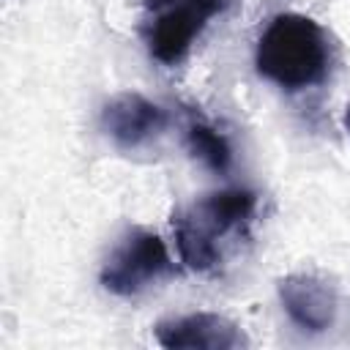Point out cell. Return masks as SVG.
I'll return each instance as SVG.
<instances>
[{
    "label": "cell",
    "instance_id": "cell-1",
    "mask_svg": "<svg viewBox=\"0 0 350 350\" xmlns=\"http://www.w3.org/2000/svg\"><path fill=\"white\" fill-rule=\"evenodd\" d=\"M331 41L328 33L306 14H276L254 49L257 74L282 90H306L323 85L331 74Z\"/></svg>",
    "mask_w": 350,
    "mask_h": 350
},
{
    "label": "cell",
    "instance_id": "cell-2",
    "mask_svg": "<svg viewBox=\"0 0 350 350\" xmlns=\"http://www.w3.org/2000/svg\"><path fill=\"white\" fill-rule=\"evenodd\" d=\"M257 211V194L252 189H221L200 197L189 208L172 216L175 246L180 262L197 273H208L221 265V241L246 232Z\"/></svg>",
    "mask_w": 350,
    "mask_h": 350
},
{
    "label": "cell",
    "instance_id": "cell-3",
    "mask_svg": "<svg viewBox=\"0 0 350 350\" xmlns=\"http://www.w3.org/2000/svg\"><path fill=\"white\" fill-rule=\"evenodd\" d=\"M230 3L232 0H145L139 33L148 55L161 66H178L211 19L224 14Z\"/></svg>",
    "mask_w": 350,
    "mask_h": 350
},
{
    "label": "cell",
    "instance_id": "cell-4",
    "mask_svg": "<svg viewBox=\"0 0 350 350\" xmlns=\"http://www.w3.org/2000/svg\"><path fill=\"white\" fill-rule=\"evenodd\" d=\"M175 262L167 252L161 235L150 230H131L112 249L107 262L101 265L98 282L107 293L131 298L145 293L150 284L172 276Z\"/></svg>",
    "mask_w": 350,
    "mask_h": 350
},
{
    "label": "cell",
    "instance_id": "cell-5",
    "mask_svg": "<svg viewBox=\"0 0 350 350\" xmlns=\"http://www.w3.org/2000/svg\"><path fill=\"white\" fill-rule=\"evenodd\" d=\"M153 334L167 350H238L249 345L232 320L213 312H191L161 320L156 323Z\"/></svg>",
    "mask_w": 350,
    "mask_h": 350
},
{
    "label": "cell",
    "instance_id": "cell-6",
    "mask_svg": "<svg viewBox=\"0 0 350 350\" xmlns=\"http://www.w3.org/2000/svg\"><path fill=\"white\" fill-rule=\"evenodd\" d=\"M279 301L287 317L306 334L328 331L339 312L336 290L314 273H290L279 279Z\"/></svg>",
    "mask_w": 350,
    "mask_h": 350
},
{
    "label": "cell",
    "instance_id": "cell-7",
    "mask_svg": "<svg viewBox=\"0 0 350 350\" xmlns=\"http://www.w3.org/2000/svg\"><path fill=\"white\" fill-rule=\"evenodd\" d=\"M167 112L139 93H118L101 107V129L120 148H139L159 137Z\"/></svg>",
    "mask_w": 350,
    "mask_h": 350
},
{
    "label": "cell",
    "instance_id": "cell-8",
    "mask_svg": "<svg viewBox=\"0 0 350 350\" xmlns=\"http://www.w3.org/2000/svg\"><path fill=\"white\" fill-rule=\"evenodd\" d=\"M186 148L194 159H200L208 170L219 175H224L232 167V148L227 137L205 120H191L186 126Z\"/></svg>",
    "mask_w": 350,
    "mask_h": 350
},
{
    "label": "cell",
    "instance_id": "cell-9",
    "mask_svg": "<svg viewBox=\"0 0 350 350\" xmlns=\"http://www.w3.org/2000/svg\"><path fill=\"white\" fill-rule=\"evenodd\" d=\"M342 123H345V131L350 134V104H347V109H345V118H342Z\"/></svg>",
    "mask_w": 350,
    "mask_h": 350
}]
</instances>
